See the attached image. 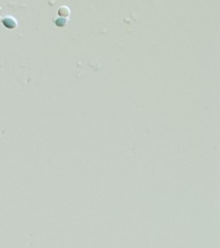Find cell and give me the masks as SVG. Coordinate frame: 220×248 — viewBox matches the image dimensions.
<instances>
[{
	"instance_id": "cell-1",
	"label": "cell",
	"mask_w": 220,
	"mask_h": 248,
	"mask_svg": "<svg viewBox=\"0 0 220 248\" xmlns=\"http://www.w3.org/2000/svg\"><path fill=\"white\" fill-rule=\"evenodd\" d=\"M58 13L60 16H68L69 15V10H68V7H65V6L60 7V10L58 11Z\"/></svg>"
}]
</instances>
